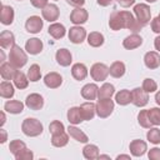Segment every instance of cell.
I'll return each instance as SVG.
<instances>
[{
	"instance_id": "obj_1",
	"label": "cell",
	"mask_w": 160,
	"mask_h": 160,
	"mask_svg": "<svg viewBox=\"0 0 160 160\" xmlns=\"http://www.w3.org/2000/svg\"><path fill=\"white\" fill-rule=\"evenodd\" d=\"M109 26L111 30L118 31L121 29H129L134 34L139 32L142 28V25L134 18V15L130 11H112L109 19Z\"/></svg>"
},
{
	"instance_id": "obj_2",
	"label": "cell",
	"mask_w": 160,
	"mask_h": 160,
	"mask_svg": "<svg viewBox=\"0 0 160 160\" xmlns=\"http://www.w3.org/2000/svg\"><path fill=\"white\" fill-rule=\"evenodd\" d=\"M21 130L26 136H30V138L39 136L42 132V124L34 118H28L22 121Z\"/></svg>"
},
{
	"instance_id": "obj_3",
	"label": "cell",
	"mask_w": 160,
	"mask_h": 160,
	"mask_svg": "<svg viewBox=\"0 0 160 160\" xmlns=\"http://www.w3.org/2000/svg\"><path fill=\"white\" fill-rule=\"evenodd\" d=\"M26 61H28V55L25 54V51L19 45H14L9 52V62L16 69H20L26 64Z\"/></svg>"
},
{
	"instance_id": "obj_4",
	"label": "cell",
	"mask_w": 160,
	"mask_h": 160,
	"mask_svg": "<svg viewBox=\"0 0 160 160\" xmlns=\"http://www.w3.org/2000/svg\"><path fill=\"white\" fill-rule=\"evenodd\" d=\"M114 101L111 99H99V101L96 102V114L99 118L105 119L108 116L111 115L112 110H114Z\"/></svg>"
},
{
	"instance_id": "obj_5",
	"label": "cell",
	"mask_w": 160,
	"mask_h": 160,
	"mask_svg": "<svg viewBox=\"0 0 160 160\" xmlns=\"http://www.w3.org/2000/svg\"><path fill=\"white\" fill-rule=\"evenodd\" d=\"M134 14L136 16V20L144 26L146 24L150 22V18H151V11L149 5L146 4H138L134 6Z\"/></svg>"
},
{
	"instance_id": "obj_6",
	"label": "cell",
	"mask_w": 160,
	"mask_h": 160,
	"mask_svg": "<svg viewBox=\"0 0 160 160\" xmlns=\"http://www.w3.org/2000/svg\"><path fill=\"white\" fill-rule=\"evenodd\" d=\"M109 68L102 62H96L90 69V75L95 81H104L109 75Z\"/></svg>"
},
{
	"instance_id": "obj_7",
	"label": "cell",
	"mask_w": 160,
	"mask_h": 160,
	"mask_svg": "<svg viewBox=\"0 0 160 160\" xmlns=\"http://www.w3.org/2000/svg\"><path fill=\"white\" fill-rule=\"evenodd\" d=\"M131 95H132V101L131 102L135 106L142 108V106H145L149 102V95H148V92L142 88H135L131 91Z\"/></svg>"
},
{
	"instance_id": "obj_8",
	"label": "cell",
	"mask_w": 160,
	"mask_h": 160,
	"mask_svg": "<svg viewBox=\"0 0 160 160\" xmlns=\"http://www.w3.org/2000/svg\"><path fill=\"white\" fill-rule=\"evenodd\" d=\"M25 29L28 32H31V34L40 32V30L42 29V19L38 15L30 16L25 22Z\"/></svg>"
},
{
	"instance_id": "obj_9",
	"label": "cell",
	"mask_w": 160,
	"mask_h": 160,
	"mask_svg": "<svg viewBox=\"0 0 160 160\" xmlns=\"http://www.w3.org/2000/svg\"><path fill=\"white\" fill-rule=\"evenodd\" d=\"M86 38V30L84 28L79 26H72L69 30V40L72 44H81Z\"/></svg>"
},
{
	"instance_id": "obj_10",
	"label": "cell",
	"mask_w": 160,
	"mask_h": 160,
	"mask_svg": "<svg viewBox=\"0 0 160 160\" xmlns=\"http://www.w3.org/2000/svg\"><path fill=\"white\" fill-rule=\"evenodd\" d=\"M25 105L30 109V110H40L42 106H44V99L40 94H30L26 96V100H25Z\"/></svg>"
},
{
	"instance_id": "obj_11",
	"label": "cell",
	"mask_w": 160,
	"mask_h": 160,
	"mask_svg": "<svg viewBox=\"0 0 160 160\" xmlns=\"http://www.w3.org/2000/svg\"><path fill=\"white\" fill-rule=\"evenodd\" d=\"M88 18H89V14L82 8H76L70 14V21L72 24H75V25H80V24L86 22L88 21Z\"/></svg>"
},
{
	"instance_id": "obj_12",
	"label": "cell",
	"mask_w": 160,
	"mask_h": 160,
	"mask_svg": "<svg viewBox=\"0 0 160 160\" xmlns=\"http://www.w3.org/2000/svg\"><path fill=\"white\" fill-rule=\"evenodd\" d=\"M129 149H130V152H131L132 156L139 158V156H142V155L146 152V150H148V145H146L145 141L136 139V140H132V141L130 142Z\"/></svg>"
},
{
	"instance_id": "obj_13",
	"label": "cell",
	"mask_w": 160,
	"mask_h": 160,
	"mask_svg": "<svg viewBox=\"0 0 160 160\" xmlns=\"http://www.w3.org/2000/svg\"><path fill=\"white\" fill-rule=\"evenodd\" d=\"M41 14H42V18L51 22V21H55L59 19V8L55 5V4H48L42 10H41Z\"/></svg>"
},
{
	"instance_id": "obj_14",
	"label": "cell",
	"mask_w": 160,
	"mask_h": 160,
	"mask_svg": "<svg viewBox=\"0 0 160 160\" xmlns=\"http://www.w3.org/2000/svg\"><path fill=\"white\" fill-rule=\"evenodd\" d=\"M79 110L82 120H91L96 112V104H92L91 101L84 102L79 106Z\"/></svg>"
},
{
	"instance_id": "obj_15",
	"label": "cell",
	"mask_w": 160,
	"mask_h": 160,
	"mask_svg": "<svg viewBox=\"0 0 160 160\" xmlns=\"http://www.w3.org/2000/svg\"><path fill=\"white\" fill-rule=\"evenodd\" d=\"M44 82H45V85L48 86V88H50V89H56V88H59L60 85H61V82H62V78H61V75L60 74H58V72H48L46 75H45V78H44Z\"/></svg>"
},
{
	"instance_id": "obj_16",
	"label": "cell",
	"mask_w": 160,
	"mask_h": 160,
	"mask_svg": "<svg viewBox=\"0 0 160 160\" xmlns=\"http://www.w3.org/2000/svg\"><path fill=\"white\" fill-rule=\"evenodd\" d=\"M0 21L4 25H10L14 21V9L9 5H1L0 9Z\"/></svg>"
},
{
	"instance_id": "obj_17",
	"label": "cell",
	"mask_w": 160,
	"mask_h": 160,
	"mask_svg": "<svg viewBox=\"0 0 160 160\" xmlns=\"http://www.w3.org/2000/svg\"><path fill=\"white\" fill-rule=\"evenodd\" d=\"M142 44V38L138 34H131L129 36H126L122 41V46L128 50H132V49H136L139 48L140 45Z\"/></svg>"
},
{
	"instance_id": "obj_18",
	"label": "cell",
	"mask_w": 160,
	"mask_h": 160,
	"mask_svg": "<svg viewBox=\"0 0 160 160\" xmlns=\"http://www.w3.org/2000/svg\"><path fill=\"white\" fill-rule=\"evenodd\" d=\"M25 50L31 54V55H38L41 52L42 50V42L40 39L38 38H32V39H29L25 44Z\"/></svg>"
},
{
	"instance_id": "obj_19",
	"label": "cell",
	"mask_w": 160,
	"mask_h": 160,
	"mask_svg": "<svg viewBox=\"0 0 160 160\" xmlns=\"http://www.w3.org/2000/svg\"><path fill=\"white\" fill-rule=\"evenodd\" d=\"M144 62L149 69H158L160 66V55L156 51H149L144 56Z\"/></svg>"
},
{
	"instance_id": "obj_20",
	"label": "cell",
	"mask_w": 160,
	"mask_h": 160,
	"mask_svg": "<svg viewBox=\"0 0 160 160\" xmlns=\"http://www.w3.org/2000/svg\"><path fill=\"white\" fill-rule=\"evenodd\" d=\"M55 59H56V61H58V64L59 65H61V66H69L70 64H71V54H70V51L68 50V49H59L58 51H56V54H55Z\"/></svg>"
},
{
	"instance_id": "obj_21",
	"label": "cell",
	"mask_w": 160,
	"mask_h": 160,
	"mask_svg": "<svg viewBox=\"0 0 160 160\" xmlns=\"http://www.w3.org/2000/svg\"><path fill=\"white\" fill-rule=\"evenodd\" d=\"M98 92H99V88L96 84H86L81 89V96L90 101L98 98Z\"/></svg>"
},
{
	"instance_id": "obj_22",
	"label": "cell",
	"mask_w": 160,
	"mask_h": 160,
	"mask_svg": "<svg viewBox=\"0 0 160 160\" xmlns=\"http://www.w3.org/2000/svg\"><path fill=\"white\" fill-rule=\"evenodd\" d=\"M0 45L2 49H11L15 45V36L11 31L4 30L0 34Z\"/></svg>"
},
{
	"instance_id": "obj_23",
	"label": "cell",
	"mask_w": 160,
	"mask_h": 160,
	"mask_svg": "<svg viewBox=\"0 0 160 160\" xmlns=\"http://www.w3.org/2000/svg\"><path fill=\"white\" fill-rule=\"evenodd\" d=\"M71 75H72V78H74L75 80L81 81V80H84V79L88 76V69H86V66H85L84 64L76 62V64H74L72 68H71Z\"/></svg>"
},
{
	"instance_id": "obj_24",
	"label": "cell",
	"mask_w": 160,
	"mask_h": 160,
	"mask_svg": "<svg viewBox=\"0 0 160 160\" xmlns=\"http://www.w3.org/2000/svg\"><path fill=\"white\" fill-rule=\"evenodd\" d=\"M4 110L10 114H21L24 110V104L19 100H9L5 102Z\"/></svg>"
},
{
	"instance_id": "obj_25",
	"label": "cell",
	"mask_w": 160,
	"mask_h": 160,
	"mask_svg": "<svg viewBox=\"0 0 160 160\" xmlns=\"http://www.w3.org/2000/svg\"><path fill=\"white\" fill-rule=\"evenodd\" d=\"M16 68L12 66L10 62H2L0 66V75L4 80H11L16 72Z\"/></svg>"
},
{
	"instance_id": "obj_26",
	"label": "cell",
	"mask_w": 160,
	"mask_h": 160,
	"mask_svg": "<svg viewBox=\"0 0 160 160\" xmlns=\"http://www.w3.org/2000/svg\"><path fill=\"white\" fill-rule=\"evenodd\" d=\"M48 31H49V34H50L54 39H61V38H64V35H65V32H66L65 26H64L62 24H59V22L51 24V25L49 26Z\"/></svg>"
},
{
	"instance_id": "obj_27",
	"label": "cell",
	"mask_w": 160,
	"mask_h": 160,
	"mask_svg": "<svg viewBox=\"0 0 160 160\" xmlns=\"http://www.w3.org/2000/svg\"><path fill=\"white\" fill-rule=\"evenodd\" d=\"M109 72L112 78H121L125 74V64L122 61H114L109 68Z\"/></svg>"
},
{
	"instance_id": "obj_28",
	"label": "cell",
	"mask_w": 160,
	"mask_h": 160,
	"mask_svg": "<svg viewBox=\"0 0 160 160\" xmlns=\"http://www.w3.org/2000/svg\"><path fill=\"white\" fill-rule=\"evenodd\" d=\"M12 80H14V85H15L18 89H20V90L28 88V85H29V78H28L24 72H21L20 70H16V72H15Z\"/></svg>"
},
{
	"instance_id": "obj_29",
	"label": "cell",
	"mask_w": 160,
	"mask_h": 160,
	"mask_svg": "<svg viewBox=\"0 0 160 160\" xmlns=\"http://www.w3.org/2000/svg\"><path fill=\"white\" fill-rule=\"evenodd\" d=\"M115 100L119 105H128L132 101V95H131V91L128 90V89H122L120 90L116 95H115Z\"/></svg>"
},
{
	"instance_id": "obj_30",
	"label": "cell",
	"mask_w": 160,
	"mask_h": 160,
	"mask_svg": "<svg viewBox=\"0 0 160 160\" xmlns=\"http://www.w3.org/2000/svg\"><path fill=\"white\" fill-rule=\"evenodd\" d=\"M68 134L72 139H75L76 141H79V142H88L89 141L88 135L85 132H82L80 129H78L76 126H69L68 128Z\"/></svg>"
},
{
	"instance_id": "obj_31",
	"label": "cell",
	"mask_w": 160,
	"mask_h": 160,
	"mask_svg": "<svg viewBox=\"0 0 160 160\" xmlns=\"http://www.w3.org/2000/svg\"><path fill=\"white\" fill-rule=\"evenodd\" d=\"M69 142V134H66L65 131L59 132V134H54L51 136V144L55 148H62Z\"/></svg>"
},
{
	"instance_id": "obj_32",
	"label": "cell",
	"mask_w": 160,
	"mask_h": 160,
	"mask_svg": "<svg viewBox=\"0 0 160 160\" xmlns=\"http://www.w3.org/2000/svg\"><path fill=\"white\" fill-rule=\"evenodd\" d=\"M82 155L85 159L88 160H94V159H99V148L96 145H91V144H88L84 146L82 149Z\"/></svg>"
},
{
	"instance_id": "obj_33",
	"label": "cell",
	"mask_w": 160,
	"mask_h": 160,
	"mask_svg": "<svg viewBox=\"0 0 160 160\" xmlns=\"http://www.w3.org/2000/svg\"><path fill=\"white\" fill-rule=\"evenodd\" d=\"M88 44L92 48H99L104 44V35L98 31H92L88 35Z\"/></svg>"
},
{
	"instance_id": "obj_34",
	"label": "cell",
	"mask_w": 160,
	"mask_h": 160,
	"mask_svg": "<svg viewBox=\"0 0 160 160\" xmlns=\"http://www.w3.org/2000/svg\"><path fill=\"white\" fill-rule=\"evenodd\" d=\"M115 94V88L112 84H109V82H105L100 89H99V92H98V98L99 99H111V96Z\"/></svg>"
},
{
	"instance_id": "obj_35",
	"label": "cell",
	"mask_w": 160,
	"mask_h": 160,
	"mask_svg": "<svg viewBox=\"0 0 160 160\" xmlns=\"http://www.w3.org/2000/svg\"><path fill=\"white\" fill-rule=\"evenodd\" d=\"M14 94H15V91H14L12 84L9 82L8 80H4V81L0 84V95H1V98H4V99H10V98L14 96Z\"/></svg>"
},
{
	"instance_id": "obj_36",
	"label": "cell",
	"mask_w": 160,
	"mask_h": 160,
	"mask_svg": "<svg viewBox=\"0 0 160 160\" xmlns=\"http://www.w3.org/2000/svg\"><path fill=\"white\" fill-rule=\"evenodd\" d=\"M68 120H69V122L72 124V125H78V124H80V122L82 121V118H81V115H80L79 108L74 106V108H70V109L68 110Z\"/></svg>"
},
{
	"instance_id": "obj_37",
	"label": "cell",
	"mask_w": 160,
	"mask_h": 160,
	"mask_svg": "<svg viewBox=\"0 0 160 160\" xmlns=\"http://www.w3.org/2000/svg\"><path fill=\"white\" fill-rule=\"evenodd\" d=\"M28 78L30 81L35 82V81H39L40 78H41V71H40V66L38 64H32L29 70H28Z\"/></svg>"
},
{
	"instance_id": "obj_38",
	"label": "cell",
	"mask_w": 160,
	"mask_h": 160,
	"mask_svg": "<svg viewBox=\"0 0 160 160\" xmlns=\"http://www.w3.org/2000/svg\"><path fill=\"white\" fill-rule=\"evenodd\" d=\"M146 139L151 144H160V130L158 128H150V130L146 134Z\"/></svg>"
},
{
	"instance_id": "obj_39",
	"label": "cell",
	"mask_w": 160,
	"mask_h": 160,
	"mask_svg": "<svg viewBox=\"0 0 160 160\" xmlns=\"http://www.w3.org/2000/svg\"><path fill=\"white\" fill-rule=\"evenodd\" d=\"M149 120L152 125H160V109L159 108H151L148 110Z\"/></svg>"
},
{
	"instance_id": "obj_40",
	"label": "cell",
	"mask_w": 160,
	"mask_h": 160,
	"mask_svg": "<svg viewBox=\"0 0 160 160\" xmlns=\"http://www.w3.org/2000/svg\"><path fill=\"white\" fill-rule=\"evenodd\" d=\"M138 121H139V124L142 126V128H145V129H150L151 128V122H150V120H149V116H148V110H140V112H139V115H138Z\"/></svg>"
},
{
	"instance_id": "obj_41",
	"label": "cell",
	"mask_w": 160,
	"mask_h": 160,
	"mask_svg": "<svg viewBox=\"0 0 160 160\" xmlns=\"http://www.w3.org/2000/svg\"><path fill=\"white\" fill-rule=\"evenodd\" d=\"M26 148V145H25V142L24 141H21V140H12L11 142H10V145H9V150H10V152L15 156L18 152H20L22 149H25Z\"/></svg>"
},
{
	"instance_id": "obj_42",
	"label": "cell",
	"mask_w": 160,
	"mask_h": 160,
	"mask_svg": "<svg viewBox=\"0 0 160 160\" xmlns=\"http://www.w3.org/2000/svg\"><path fill=\"white\" fill-rule=\"evenodd\" d=\"M49 130H50L51 135H54V134H59V132L65 131V126H64V124H62L61 121H59V120H54L52 122H50V125H49Z\"/></svg>"
},
{
	"instance_id": "obj_43",
	"label": "cell",
	"mask_w": 160,
	"mask_h": 160,
	"mask_svg": "<svg viewBox=\"0 0 160 160\" xmlns=\"http://www.w3.org/2000/svg\"><path fill=\"white\" fill-rule=\"evenodd\" d=\"M142 89L149 94V92H154L156 89H158V84L155 82V80L148 78L142 81Z\"/></svg>"
},
{
	"instance_id": "obj_44",
	"label": "cell",
	"mask_w": 160,
	"mask_h": 160,
	"mask_svg": "<svg viewBox=\"0 0 160 160\" xmlns=\"http://www.w3.org/2000/svg\"><path fill=\"white\" fill-rule=\"evenodd\" d=\"M15 159L16 160H32L34 159V154H32L31 150L25 148V149H22L20 152H18L15 155Z\"/></svg>"
},
{
	"instance_id": "obj_45",
	"label": "cell",
	"mask_w": 160,
	"mask_h": 160,
	"mask_svg": "<svg viewBox=\"0 0 160 160\" xmlns=\"http://www.w3.org/2000/svg\"><path fill=\"white\" fill-rule=\"evenodd\" d=\"M148 158L150 160H160V149L159 148H152L148 152Z\"/></svg>"
},
{
	"instance_id": "obj_46",
	"label": "cell",
	"mask_w": 160,
	"mask_h": 160,
	"mask_svg": "<svg viewBox=\"0 0 160 160\" xmlns=\"http://www.w3.org/2000/svg\"><path fill=\"white\" fill-rule=\"evenodd\" d=\"M151 30L156 34H160V19L158 16L151 20Z\"/></svg>"
},
{
	"instance_id": "obj_47",
	"label": "cell",
	"mask_w": 160,
	"mask_h": 160,
	"mask_svg": "<svg viewBox=\"0 0 160 160\" xmlns=\"http://www.w3.org/2000/svg\"><path fill=\"white\" fill-rule=\"evenodd\" d=\"M31 5L38 9H44L48 5V0H30Z\"/></svg>"
},
{
	"instance_id": "obj_48",
	"label": "cell",
	"mask_w": 160,
	"mask_h": 160,
	"mask_svg": "<svg viewBox=\"0 0 160 160\" xmlns=\"http://www.w3.org/2000/svg\"><path fill=\"white\" fill-rule=\"evenodd\" d=\"M66 2L75 8H81L85 4V0H66Z\"/></svg>"
},
{
	"instance_id": "obj_49",
	"label": "cell",
	"mask_w": 160,
	"mask_h": 160,
	"mask_svg": "<svg viewBox=\"0 0 160 160\" xmlns=\"http://www.w3.org/2000/svg\"><path fill=\"white\" fill-rule=\"evenodd\" d=\"M116 1H118V4L121 5L122 8H129V6L134 5V2H135V0H116Z\"/></svg>"
},
{
	"instance_id": "obj_50",
	"label": "cell",
	"mask_w": 160,
	"mask_h": 160,
	"mask_svg": "<svg viewBox=\"0 0 160 160\" xmlns=\"http://www.w3.org/2000/svg\"><path fill=\"white\" fill-rule=\"evenodd\" d=\"M114 0H98V4L100 6H109Z\"/></svg>"
},
{
	"instance_id": "obj_51",
	"label": "cell",
	"mask_w": 160,
	"mask_h": 160,
	"mask_svg": "<svg viewBox=\"0 0 160 160\" xmlns=\"http://www.w3.org/2000/svg\"><path fill=\"white\" fill-rule=\"evenodd\" d=\"M154 46H155V49H156L158 51H160V35L155 38V40H154Z\"/></svg>"
},
{
	"instance_id": "obj_52",
	"label": "cell",
	"mask_w": 160,
	"mask_h": 160,
	"mask_svg": "<svg viewBox=\"0 0 160 160\" xmlns=\"http://www.w3.org/2000/svg\"><path fill=\"white\" fill-rule=\"evenodd\" d=\"M0 134H1V139H0V142H1V144H4V142L6 141V131H5L4 129H1V130H0Z\"/></svg>"
},
{
	"instance_id": "obj_53",
	"label": "cell",
	"mask_w": 160,
	"mask_h": 160,
	"mask_svg": "<svg viewBox=\"0 0 160 160\" xmlns=\"http://www.w3.org/2000/svg\"><path fill=\"white\" fill-rule=\"evenodd\" d=\"M155 101H156V104L160 106V91L156 92V95H155Z\"/></svg>"
},
{
	"instance_id": "obj_54",
	"label": "cell",
	"mask_w": 160,
	"mask_h": 160,
	"mask_svg": "<svg viewBox=\"0 0 160 160\" xmlns=\"http://www.w3.org/2000/svg\"><path fill=\"white\" fill-rule=\"evenodd\" d=\"M116 159L118 160H120V159H128V160H130V155H118Z\"/></svg>"
},
{
	"instance_id": "obj_55",
	"label": "cell",
	"mask_w": 160,
	"mask_h": 160,
	"mask_svg": "<svg viewBox=\"0 0 160 160\" xmlns=\"http://www.w3.org/2000/svg\"><path fill=\"white\" fill-rule=\"evenodd\" d=\"M5 121H6V118H5V114H4V112H1V122H0V125L2 126V125L5 124Z\"/></svg>"
},
{
	"instance_id": "obj_56",
	"label": "cell",
	"mask_w": 160,
	"mask_h": 160,
	"mask_svg": "<svg viewBox=\"0 0 160 160\" xmlns=\"http://www.w3.org/2000/svg\"><path fill=\"white\" fill-rule=\"evenodd\" d=\"M99 159H110V156H108V155H99Z\"/></svg>"
},
{
	"instance_id": "obj_57",
	"label": "cell",
	"mask_w": 160,
	"mask_h": 160,
	"mask_svg": "<svg viewBox=\"0 0 160 160\" xmlns=\"http://www.w3.org/2000/svg\"><path fill=\"white\" fill-rule=\"evenodd\" d=\"M146 1H148V2H155L156 0H146Z\"/></svg>"
},
{
	"instance_id": "obj_58",
	"label": "cell",
	"mask_w": 160,
	"mask_h": 160,
	"mask_svg": "<svg viewBox=\"0 0 160 160\" xmlns=\"http://www.w3.org/2000/svg\"><path fill=\"white\" fill-rule=\"evenodd\" d=\"M158 18H159V19H160V14H159V15H158Z\"/></svg>"
},
{
	"instance_id": "obj_59",
	"label": "cell",
	"mask_w": 160,
	"mask_h": 160,
	"mask_svg": "<svg viewBox=\"0 0 160 160\" xmlns=\"http://www.w3.org/2000/svg\"><path fill=\"white\" fill-rule=\"evenodd\" d=\"M18 1H21V0H18Z\"/></svg>"
},
{
	"instance_id": "obj_60",
	"label": "cell",
	"mask_w": 160,
	"mask_h": 160,
	"mask_svg": "<svg viewBox=\"0 0 160 160\" xmlns=\"http://www.w3.org/2000/svg\"><path fill=\"white\" fill-rule=\"evenodd\" d=\"M55 1H58V0H55Z\"/></svg>"
}]
</instances>
